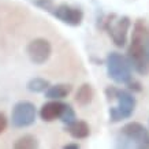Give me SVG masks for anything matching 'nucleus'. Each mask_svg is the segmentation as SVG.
Here are the masks:
<instances>
[{"label": "nucleus", "instance_id": "nucleus-8", "mask_svg": "<svg viewBox=\"0 0 149 149\" xmlns=\"http://www.w3.org/2000/svg\"><path fill=\"white\" fill-rule=\"evenodd\" d=\"M51 14L60 22L66 23L68 26H79L84 21V11L78 7H72L66 3L55 6Z\"/></svg>", "mask_w": 149, "mask_h": 149}, {"label": "nucleus", "instance_id": "nucleus-5", "mask_svg": "<svg viewBox=\"0 0 149 149\" xmlns=\"http://www.w3.org/2000/svg\"><path fill=\"white\" fill-rule=\"evenodd\" d=\"M105 30L108 32L111 40L113 44L119 48H123L127 42V34L131 27V21L129 17L123 15V17H116V15H111L104 23Z\"/></svg>", "mask_w": 149, "mask_h": 149}, {"label": "nucleus", "instance_id": "nucleus-16", "mask_svg": "<svg viewBox=\"0 0 149 149\" xmlns=\"http://www.w3.org/2000/svg\"><path fill=\"white\" fill-rule=\"evenodd\" d=\"M33 3H34V6L40 7L41 10H44L47 13H51L55 7L54 0H33Z\"/></svg>", "mask_w": 149, "mask_h": 149}, {"label": "nucleus", "instance_id": "nucleus-12", "mask_svg": "<svg viewBox=\"0 0 149 149\" xmlns=\"http://www.w3.org/2000/svg\"><path fill=\"white\" fill-rule=\"evenodd\" d=\"M95 97V91L92 88L91 84H84L82 86H79V89L77 91V95H75V101H77L79 105L85 107V105H89L92 103V100Z\"/></svg>", "mask_w": 149, "mask_h": 149}, {"label": "nucleus", "instance_id": "nucleus-13", "mask_svg": "<svg viewBox=\"0 0 149 149\" xmlns=\"http://www.w3.org/2000/svg\"><path fill=\"white\" fill-rule=\"evenodd\" d=\"M27 91L32 92V93H41V92H45L49 88V81L45 78H32L30 81L27 82Z\"/></svg>", "mask_w": 149, "mask_h": 149}, {"label": "nucleus", "instance_id": "nucleus-7", "mask_svg": "<svg viewBox=\"0 0 149 149\" xmlns=\"http://www.w3.org/2000/svg\"><path fill=\"white\" fill-rule=\"evenodd\" d=\"M26 54L34 64H44L52 55V45L45 38H34L26 47Z\"/></svg>", "mask_w": 149, "mask_h": 149}, {"label": "nucleus", "instance_id": "nucleus-17", "mask_svg": "<svg viewBox=\"0 0 149 149\" xmlns=\"http://www.w3.org/2000/svg\"><path fill=\"white\" fill-rule=\"evenodd\" d=\"M8 126V119L3 112H0V134H3Z\"/></svg>", "mask_w": 149, "mask_h": 149}, {"label": "nucleus", "instance_id": "nucleus-9", "mask_svg": "<svg viewBox=\"0 0 149 149\" xmlns=\"http://www.w3.org/2000/svg\"><path fill=\"white\" fill-rule=\"evenodd\" d=\"M64 103H62L60 100H51L48 103H45L40 108V118L44 122H54L56 119H59L62 109H63Z\"/></svg>", "mask_w": 149, "mask_h": 149}, {"label": "nucleus", "instance_id": "nucleus-15", "mask_svg": "<svg viewBox=\"0 0 149 149\" xmlns=\"http://www.w3.org/2000/svg\"><path fill=\"white\" fill-rule=\"evenodd\" d=\"M77 119L75 116V111L72 108L70 104H64L63 105V109H62V113L59 116V120H62L64 125H70L71 122H74Z\"/></svg>", "mask_w": 149, "mask_h": 149}, {"label": "nucleus", "instance_id": "nucleus-2", "mask_svg": "<svg viewBox=\"0 0 149 149\" xmlns=\"http://www.w3.org/2000/svg\"><path fill=\"white\" fill-rule=\"evenodd\" d=\"M105 96L108 101L111 100L118 101L116 105L111 107L108 111L111 122H120L123 119H129L133 115L137 105V100L129 91H122L115 86H109L105 89Z\"/></svg>", "mask_w": 149, "mask_h": 149}, {"label": "nucleus", "instance_id": "nucleus-6", "mask_svg": "<svg viewBox=\"0 0 149 149\" xmlns=\"http://www.w3.org/2000/svg\"><path fill=\"white\" fill-rule=\"evenodd\" d=\"M37 109L36 105L30 101H18L14 105L13 112H11V125L17 129L32 126L36 122Z\"/></svg>", "mask_w": 149, "mask_h": 149}, {"label": "nucleus", "instance_id": "nucleus-4", "mask_svg": "<svg viewBox=\"0 0 149 149\" xmlns=\"http://www.w3.org/2000/svg\"><path fill=\"white\" fill-rule=\"evenodd\" d=\"M105 66H107L108 77L113 82H116L119 85H127L131 81L133 72H131V66L126 56L118 52H111L105 59Z\"/></svg>", "mask_w": 149, "mask_h": 149}, {"label": "nucleus", "instance_id": "nucleus-14", "mask_svg": "<svg viewBox=\"0 0 149 149\" xmlns=\"http://www.w3.org/2000/svg\"><path fill=\"white\" fill-rule=\"evenodd\" d=\"M14 148L15 149H34L38 148V141L34 136L26 134V136L19 137L18 140L14 142Z\"/></svg>", "mask_w": 149, "mask_h": 149}, {"label": "nucleus", "instance_id": "nucleus-18", "mask_svg": "<svg viewBox=\"0 0 149 149\" xmlns=\"http://www.w3.org/2000/svg\"><path fill=\"white\" fill-rule=\"evenodd\" d=\"M127 85H129V89H130V91H133V92H141V91H142L141 84H140V82H137V81H130Z\"/></svg>", "mask_w": 149, "mask_h": 149}, {"label": "nucleus", "instance_id": "nucleus-11", "mask_svg": "<svg viewBox=\"0 0 149 149\" xmlns=\"http://www.w3.org/2000/svg\"><path fill=\"white\" fill-rule=\"evenodd\" d=\"M72 91V86L68 84H58V85L51 86L45 91V97L49 100H62L67 97Z\"/></svg>", "mask_w": 149, "mask_h": 149}, {"label": "nucleus", "instance_id": "nucleus-1", "mask_svg": "<svg viewBox=\"0 0 149 149\" xmlns=\"http://www.w3.org/2000/svg\"><path fill=\"white\" fill-rule=\"evenodd\" d=\"M149 33V27L142 21H137L134 23L131 42L127 48L126 58L130 63L131 68L136 70L141 75H146L149 72V55L146 49V37Z\"/></svg>", "mask_w": 149, "mask_h": 149}, {"label": "nucleus", "instance_id": "nucleus-3", "mask_svg": "<svg viewBox=\"0 0 149 149\" xmlns=\"http://www.w3.org/2000/svg\"><path fill=\"white\" fill-rule=\"evenodd\" d=\"M122 140L118 138V146L149 149V130L138 122H129L120 130Z\"/></svg>", "mask_w": 149, "mask_h": 149}, {"label": "nucleus", "instance_id": "nucleus-10", "mask_svg": "<svg viewBox=\"0 0 149 149\" xmlns=\"http://www.w3.org/2000/svg\"><path fill=\"white\" fill-rule=\"evenodd\" d=\"M66 130L68 131V134L75 138V140H84L86 137H89L91 134V127L84 120H78L75 119L74 122H71L70 125H67V129Z\"/></svg>", "mask_w": 149, "mask_h": 149}, {"label": "nucleus", "instance_id": "nucleus-19", "mask_svg": "<svg viewBox=\"0 0 149 149\" xmlns=\"http://www.w3.org/2000/svg\"><path fill=\"white\" fill-rule=\"evenodd\" d=\"M64 149H79L81 146H79V144H67L63 146Z\"/></svg>", "mask_w": 149, "mask_h": 149}]
</instances>
